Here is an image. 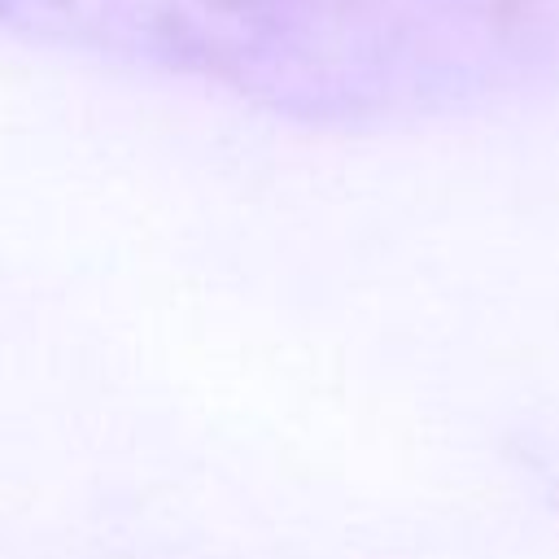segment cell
<instances>
[{"instance_id":"obj_1","label":"cell","mask_w":559,"mask_h":559,"mask_svg":"<svg viewBox=\"0 0 559 559\" xmlns=\"http://www.w3.org/2000/svg\"><path fill=\"white\" fill-rule=\"evenodd\" d=\"M0 31L301 122L380 118L402 48L393 0H0Z\"/></svg>"}]
</instances>
